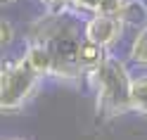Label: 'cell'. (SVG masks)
<instances>
[{"instance_id": "1", "label": "cell", "mask_w": 147, "mask_h": 140, "mask_svg": "<svg viewBox=\"0 0 147 140\" xmlns=\"http://www.w3.org/2000/svg\"><path fill=\"white\" fill-rule=\"evenodd\" d=\"M88 83L95 90V107L100 119H116L133 112L131 107V86H133V74L128 71L126 62L121 57L109 52V57L100 64L95 71L88 74Z\"/></svg>"}, {"instance_id": "2", "label": "cell", "mask_w": 147, "mask_h": 140, "mask_svg": "<svg viewBox=\"0 0 147 140\" xmlns=\"http://www.w3.org/2000/svg\"><path fill=\"white\" fill-rule=\"evenodd\" d=\"M40 83L43 78L26 64L24 57L5 62L3 74H0V109L3 112L22 109L40 90Z\"/></svg>"}, {"instance_id": "3", "label": "cell", "mask_w": 147, "mask_h": 140, "mask_svg": "<svg viewBox=\"0 0 147 140\" xmlns=\"http://www.w3.org/2000/svg\"><path fill=\"white\" fill-rule=\"evenodd\" d=\"M123 26L126 22L119 17H105V14H93L90 19L83 24V38L105 48L109 52V48L123 38Z\"/></svg>"}, {"instance_id": "4", "label": "cell", "mask_w": 147, "mask_h": 140, "mask_svg": "<svg viewBox=\"0 0 147 140\" xmlns=\"http://www.w3.org/2000/svg\"><path fill=\"white\" fill-rule=\"evenodd\" d=\"M22 57L26 60V64L38 74L40 78H48L52 76V69H55V62H52V55H50V48L45 45L43 41L38 38H33L29 41V45H26V50Z\"/></svg>"}, {"instance_id": "5", "label": "cell", "mask_w": 147, "mask_h": 140, "mask_svg": "<svg viewBox=\"0 0 147 140\" xmlns=\"http://www.w3.org/2000/svg\"><path fill=\"white\" fill-rule=\"evenodd\" d=\"M131 107L135 114L147 116V74H138L133 76L131 86Z\"/></svg>"}, {"instance_id": "6", "label": "cell", "mask_w": 147, "mask_h": 140, "mask_svg": "<svg viewBox=\"0 0 147 140\" xmlns=\"http://www.w3.org/2000/svg\"><path fill=\"white\" fill-rule=\"evenodd\" d=\"M128 57H131V62L138 64V67H147V24L133 38L131 48H128Z\"/></svg>"}, {"instance_id": "7", "label": "cell", "mask_w": 147, "mask_h": 140, "mask_svg": "<svg viewBox=\"0 0 147 140\" xmlns=\"http://www.w3.org/2000/svg\"><path fill=\"white\" fill-rule=\"evenodd\" d=\"M40 3L50 10V14H57V17H62L64 12H69V10H74V3L76 0H40Z\"/></svg>"}, {"instance_id": "8", "label": "cell", "mask_w": 147, "mask_h": 140, "mask_svg": "<svg viewBox=\"0 0 147 140\" xmlns=\"http://www.w3.org/2000/svg\"><path fill=\"white\" fill-rule=\"evenodd\" d=\"M0 29H3V48H7V45L12 43V36H14L12 24L7 22V19H3V22H0Z\"/></svg>"}, {"instance_id": "9", "label": "cell", "mask_w": 147, "mask_h": 140, "mask_svg": "<svg viewBox=\"0 0 147 140\" xmlns=\"http://www.w3.org/2000/svg\"><path fill=\"white\" fill-rule=\"evenodd\" d=\"M5 140H26V138H5Z\"/></svg>"}, {"instance_id": "10", "label": "cell", "mask_w": 147, "mask_h": 140, "mask_svg": "<svg viewBox=\"0 0 147 140\" xmlns=\"http://www.w3.org/2000/svg\"><path fill=\"white\" fill-rule=\"evenodd\" d=\"M3 3H14V0H3Z\"/></svg>"}, {"instance_id": "11", "label": "cell", "mask_w": 147, "mask_h": 140, "mask_svg": "<svg viewBox=\"0 0 147 140\" xmlns=\"http://www.w3.org/2000/svg\"><path fill=\"white\" fill-rule=\"evenodd\" d=\"M145 10H147V7H145Z\"/></svg>"}]
</instances>
